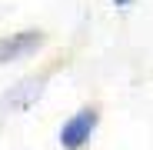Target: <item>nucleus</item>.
Here are the masks:
<instances>
[{
    "label": "nucleus",
    "instance_id": "1",
    "mask_svg": "<svg viewBox=\"0 0 153 150\" xmlns=\"http://www.w3.org/2000/svg\"><path fill=\"white\" fill-rule=\"evenodd\" d=\"M97 127H100V107L97 104L80 107L76 113H70L63 120V127H60V147L63 150H83L93 140Z\"/></svg>",
    "mask_w": 153,
    "mask_h": 150
},
{
    "label": "nucleus",
    "instance_id": "2",
    "mask_svg": "<svg viewBox=\"0 0 153 150\" xmlns=\"http://www.w3.org/2000/svg\"><path fill=\"white\" fill-rule=\"evenodd\" d=\"M47 80H50V73H30V77L17 80V84H13L4 97H0V110H4V113H20V110H30L37 100H40V93H43Z\"/></svg>",
    "mask_w": 153,
    "mask_h": 150
},
{
    "label": "nucleus",
    "instance_id": "3",
    "mask_svg": "<svg viewBox=\"0 0 153 150\" xmlns=\"http://www.w3.org/2000/svg\"><path fill=\"white\" fill-rule=\"evenodd\" d=\"M43 34L40 30H20V34H10V37H0V67H7L13 60H27L33 57L37 50L43 47Z\"/></svg>",
    "mask_w": 153,
    "mask_h": 150
},
{
    "label": "nucleus",
    "instance_id": "4",
    "mask_svg": "<svg viewBox=\"0 0 153 150\" xmlns=\"http://www.w3.org/2000/svg\"><path fill=\"white\" fill-rule=\"evenodd\" d=\"M110 4H117V7H130L133 0H110Z\"/></svg>",
    "mask_w": 153,
    "mask_h": 150
}]
</instances>
